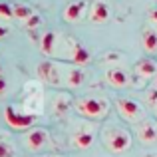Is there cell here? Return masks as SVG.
I'll return each mask as SVG.
<instances>
[{
	"instance_id": "cell-1",
	"label": "cell",
	"mask_w": 157,
	"mask_h": 157,
	"mask_svg": "<svg viewBox=\"0 0 157 157\" xmlns=\"http://www.w3.org/2000/svg\"><path fill=\"white\" fill-rule=\"evenodd\" d=\"M76 111L90 121H100L109 113V101L105 98H98V96L80 98L76 101Z\"/></svg>"
},
{
	"instance_id": "cell-2",
	"label": "cell",
	"mask_w": 157,
	"mask_h": 157,
	"mask_svg": "<svg viewBox=\"0 0 157 157\" xmlns=\"http://www.w3.org/2000/svg\"><path fill=\"white\" fill-rule=\"evenodd\" d=\"M101 137H104L105 147L111 153H125L131 147V143H133L131 133L125 127H119V125H107L104 129V133H101Z\"/></svg>"
},
{
	"instance_id": "cell-3",
	"label": "cell",
	"mask_w": 157,
	"mask_h": 157,
	"mask_svg": "<svg viewBox=\"0 0 157 157\" xmlns=\"http://www.w3.org/2000/svg\"><path fill=\"white\" fill-rule=\"evenodd\" d=\"M4 119H6V123L12 127V129L24 131V129H30V127L38 121V115L28 113V111L18 104H10V105H6V109H4Z\"/></svg>"
},
{
	"instance_id": "cell-4",
	"label": "cell",
	"mask_w": 157,
	"mask_h": 157,
	"mask_svg": "<svg viewBox=\"0 0 157 157\" xmlns=\"http://www.w3.org/2000/svg\"><path fill=\"white\" fill-rule=\"evenodd\" d=\"M20 105L32 115H38V117L42 115V111H44V92H42V86H40L38 82H28V84L24 86V100H22Z\"/></svg>"
},
{
	"instance_id": "cell-5",
	"label": "cell",
	"mask_w": 157,
	"mask_h": 157,
	"mask_svg": "<svg viewBox=\"0 0 157 157\" xmlns=\"http://www.w3.org/2000/svg\"><path fill=\"white\" fill-rule=\"evenodd\" d=\"M115 109L119 117H123L127 123H141L145 119V107L133 98H117L115 100Z\"/></svg>"
},
{
	"instance_id": "cell-6",
	"label": "cell",
	"mask_w": 157,
	"mask_h": 157,
	"mask_svg": "<svg viewBox=\"0 0 157 157\" xmlns=\"http://www.w3.org/2000/svg\"><path fill=\"white\" fill-rule=\"evenodd\" d=\"M36 74H38V80L46 86H52V88H60L64 84V74H62L60 66L56 62H50V60H44L38 64L36 68Z\"/></svg>"
},
{
	"instance_id": "cell-7",
	"label": "cell",
	"mask_w": 157,
	"mask_h": 157,
	"mask_svg": "<svg viewBox=\"0 0 157 157\" xmlns=\"http://www.w3.org/2000/svg\"><path fill=\"white\" fill-rule=\"evenodd\" d=\"M94 139H96V131L90 123H80V125L74 129L72 133V145L76 149H90L94 145Z\"/></svg>"
},
{
	"instance_id": "cell-8",
	"label": "cell",
	"mask_w": 157,
	"mask_h": 157,
	"mask_svg": "<svg viewBox=\"0 0 157 157\" xmlns=\"http://www.w3.org/2000/svg\"><path fill=\"white\" fill-rule=\"evenodd\" d=\"M24 145L28 151H42L44 147L50 145V133L42 127H34L30 133L24 135Z\"/></svg>"
},
{
	"instance_id": "cell-9",
	"label": "cell",
	"mask_w": 157,
	"mask_h": 157,
	"mask_svg": "<svg viewBox=\"0 0 157 157\" xmlns=\"http://www.w3.org/2000/svg\"><path fill=\"white\" fill-rule=\"evenodd\" d=\"M135 135H137L141 145H153L157 143V121L155 119H143L135 125Z\"/></svg>"
},
{
	"instance_id": "cell-10",
	"label": "cell",
	"mask_w": 157,
	"mask_h": 157,
	"mask_svg": "<svg viewBox=\"0 0 157 157\" xmlns=\"http://www.w3.org/2000/svg\"><path fill=\"white\" fill-rule=\"evenodd\" d=\"M90 52L86 50L84 46H82L80 42H76V40H72V38H68V48H66V60H70V62H74V64H78V66H84V64H88L90 62Z\"/></svg>"
},
{
	"instance_id": "cell-11",
	"label": "cell",
	"mask_w": 157,
	"mask_h": 157,
	"mask_svg": "<svg viewBox=\"0 0 157 157\" xmlns=\"http://www.w3.org/2000/svg\"><path fill=\"white\" fill-rule=\"evenodd\" d=\"M111 18V6L107 0H94L90 4V20L94 24H104Z\"/></svg>"
},
{
	"instance_id": "cell-12",
	"label": "cell",
	"mask_w": 157,
	"mask_h": 157,
	"mask_svg": "<svg viewBox=\"0 0 157 157\" xmlns=\"http://www.w3.org/2000/svg\"><path fill=\"white\" fill-rule=\"evenodd\" d=\"M86 10H88V2L86 0H74V2H70L64 8V14L62 16H64V20L68 24H78L86 16Z\"/></svg>"
},
{
	"instance_id": "cell-13",
	"label": "cell",
	"mask_w": 157,
	"mask_h": 157,
	"mask_svg": "<svg viewBox=\"0 0 157 157\" xmlns=\"http://www.w3.org/2000/svg\"><path fill=\"white\" fill-rule=\"evenodd\" d=\"M105 82L111 86V88H127L129 86V74L125 72L123 68H119V66H115V68H109L105 72Z\"/></svg>"
},
{
	"instance_id": "cell-14",
	"label": "cell",
	"mask_w": 157,
	"mask_h": 157,
	"mask_svg": "<svg viewBox=\"0 0 157 157\" xmlns=\"http://www.w3.org/2000/svg\"><path fill=\"white\" fill-rule=\"evenodd\" d=\"M60 42H64V38H60L52 30H46L42 34V40H40V50H42L44 56H58L56 48L60 46Z\"/></svg>"
},
{
	"instance_id": "cell-15",
	"label": "cell",
	"mask_w": 157,
	"mask_h": 157,
	"mask_svg": "<svg viewBox=\"0 0 157 157\" xmlns=\"http://www.w3.org/2000/svg\"><path fill=\"white\" fill-rule=\"evenodd\" d=\"M135 74L141 80H153L157 76V62L151 60V58H141L135 64Z\"/></svg>"
},
{
	"instance_id": "cell-16",
	"label": "cell",
	"mask_w": 157,
	"mask_h": 157,
	"mask_svg": "<svg viewBox=\"0 0 157 157\" xmlns=\"http://www.w3.org/2000/svg\"><path fill=\"white\" fill-rule=\"evenodd\" d=\"M141 46H143V50H145V54H149V56L157 54V30H155V28L147 26L145 30H143Z\"/></svg>"
},
{
	"instance_id": "cell-17",
	"label": "cell",
	"mask_w": 157,
	"mask_h": 157,
	"mask_svg": "<svg viewBox=\"0 0 157 157\" xmlns=\"http://www.w3.org/2000/svg\"><path fill=\"white\" fill-rule=\"evenodd\" d=\"M86 80V74L82 72L80 66H74V68H68L64 74V82L70 86V88H80Z\"/></svg>"
},
{
	"instance_id": "cell-18",
	"label": "cell",
	"mask_w": 157,
	"mask_h": 157,
	"mask_svg": "<svg viewBox=\"0 0 157 157\" xmlns=\"http://www.w3.org/2000/svg\"><path fill=\"white\" fill-rule=\"evenodd\" d=\"M12 10H14V18L20 20V22H28V20L36 14V12L32 10L30 6H26V4H14Z\"/></svg>"
},
{
	"instance_id": "cell-19",
	"label": "cell",
	"mask_w": 157,
	"mask_h": 157,
	"mask_svg": "<svg viewBox=\"0 0 157 157\" xmlns=\"http://www.w3.org/2000/svg\"><path fill=\"white\" fill-rule=\"evenodd\" d=\"M70 104H72V98H70L68 94H60V96H56V100H54L52 111H56V113H64V111H68Z\"/></svg>"
},
{
	"instance_id": "cell-20",
	"label": "cell",
	"mask_w": 157,
	"mask_h": 157,
	"mask_svg": "<svg viewBox=\"0 0 157 157\" xmlns=\"http://www.w3.org/2000/svg\"><path fill=\"white\" fill-rule=\"evenodd\" d=\"M16 149L8 139H0V157H14Z\"/></svg>"
},
{
	"instance_id": "cell-21",
	"label": "cell",
	"mask_w": 157,
	"mask_h": 157,
	"mask_svg": "<svg viewBox=\"0 0 157 157\" xmlns=\"http://www.w3.org/2000/svg\"><path fill=\"white\" fill-rule=\"evenodd\" d=\"M14 18V10H12L10 4L6 2H0V20H10Z\"/></svg>"
},
{
	"instance_id": "cell-22",
	"label": "cell",
	"mask_w": 157,
	"mask_h": 157,
	"mask_svg": "<svg viewBox=\"0 0 157 157\" xmlns=\"http://www.w3.org/2000/svg\"><path fill=\"white\" fill-rule=\"evenodd\" d=\"M6 94H8V80H6V76L2 74V70H0V100L6 98Z\"/></svg>"
},
{
	"instance_id": "cell-23",
	"label": "cell",
	"mask_w": 157,
	"mask_h": 157,
	"mask_svg": "<svg viewBox=\"0 0 157 157\" xmlns=\"http://www.w3.org/2000/svg\"><path fill=\"white\" fill-rule=\"evenodd\" d=\"M147 22H149L151 28H155V30H157V6L151 8V10L147 12Z\"/></svg>"
},
{
	"instance_id": "cell-24",
	"label": "cell",
	"mask_w": 157,
	"mask_h": 157,
	"mask_svg": "<svg viewBox=\"0 0 157 157\" xmlns=\"http://www.w3.org/2000/svg\"><path fill=\"white\" fill-rule=\"evenodd\" d=\"M147 100H149V104L157 109V90H151L149 92V96H147Z\"/></svg>"
},
{
	"instance_id": "cell-25",
	"label": "cell",
	"mask_w": 157,
	"mask_h": 157,
	"mask_svg": "<svg viewBox=\"0 0 157 157\" xmlns=\"http://www.w3.org/2000/svg\"><path fill=\"white\" fill-rule=\"evenodd\" d=\"M36 24H40V16H38V14H34V16H32V18L26 22V26H36Z\"/></svg>"
},
{
	"instance_id": "cell-26",
	"label": "cell",
	"mask_w": 157,
	"mask_h": 157,
	"mask_svg": "<svg viewBox=\"0 0 157 157\" xmlns=\"http://www.w3.org/2000/svg\"><path fill=\"white\" fill-rule=\"evenodd\" d=\"M8 36V28L6 26H0V38H6Z\"/></svg>"
},
{
	"instance_id": "cell-27",
	"label": "cell",
	"mask_w": 157,
	"mask_h": 157,
	"mask_svg": "<svg viewBox=\"0 0 157 157\" xmlns=\"http://www.w3.org/2000/svg\"><path fill=\"white\" fill-rule=\"evenodd\" d=\"M50 157H64V155H50Z\"/></svg>"
},
{
	"instance_id": "cell-28",
	"label": "cell",
	"mask_w": 157,
	"mask_h": 157,
	"mask_svg": "<svg viewBox=\"0 0 157 157\" xmlns=\"http://www.w3.org/2000/svg\"><path fill=\"white\" fill-rule=\"evenodd\" d=\"M145 157H157V155H145Z\"/></svg>"
}]
</instances>
